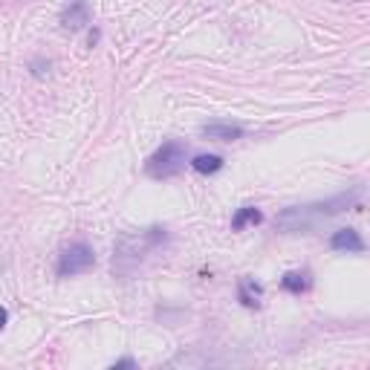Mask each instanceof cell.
Listing matches in <instances>:
<instances>
[{
    "instance_id": "6da1fadb",
    "label": "cell",
    "mask_w": 370,
    "mask_h": 370,
    "mask_svg": "<svg viewBox=\"0 0 370 370\" xmlns=\"http://www.w3.org/2000/svg\"><path fill=\"white\" fill-rule=\"evenodd\" d=\"M364 200V185L359 183L356 188L342 191L330 200H318V203H307V205H289L281 214H275V232L281 234H304L313 232L315 226H321L324 220L350 212V208H362Z\"/></svg>"
},
{
    "instance_id": "7a4b0ae2",
    "label": "cell",
    "mask_w": 370,
    "mask_h": 370,
    "mask_svg": "<svg viewBox=\"0 0 370 370\" xmlns=\"http://www.w3.org/2000/svg\"><path fill=\"white\" fill-rule=\"evenodd\" d=\"M168 240V232L165 229H145V232H131V234H124L119 243H116V255H113V272L122 278L127 275H133L136 266L142 263V257L159 249Z\"/></svg>"
},
{
    "instance_id": "3957f363",
    "label": "cell",
    "mask_w": 370,
    "mask_h": 370,
    "mask_svg": "<svg viewBox=\"0 0 370 370\" xmlns=\"http://www.w3.org/2000/svg\"><path fill=\"white\" fill-rule=\"evenodd\" d=\"M185 156H188L185 145L171 139L165 145H159V148L148 156V163H145V174L154 176V180H168V176H176L185 168Z\"/></svg>"
},
{
    "instance_id": "277c9868",
    "label": "cell",
    "mask_w": 370,
    "mask_h": 370,
    "mask_svg": "<svg viewBox=\"0 0 370 370\" xmlns=\"http://www.w3.org/2000/svg\"><path fill=\"white\" fill-rule=\"evenodd\" d=\"M95 266V252L87 246V243H70L58 255V278H73V275H82V272H90Z\"/></svg>"
},
{
    "instance_id": "5b68a950",
    "label": "cell",
    "mask_w": 370,
    "mask_h": 370,
    "mask_svg": "<svg viewBox=\"0 0 370 370\" xmlns=\"http://www.w3.org/2000/svg\"><path fill=\"white\" fill-rule=\"evenodd\" d=\"M58 24H61L64 29H70V32L84 29V26L90 24V3H87V0H70V3L61 9Z\"/></svg>"
},
{
    "instance_id": "8992f818",
    "label": "cell",
    "mask_w": 370,
    "mask_h": 370,
    "mask_svg": "<svg viewBox=\"0 0 370 370\" xmlns=\"http://www.w3.org/2000/svg\"><path fill=\"white\" fill-rule=\"evenodd\" d=\"M330 249L335 252H347V255H362L367 246L356 229H335L330 237Z\"/></svg>"
},
{
    "instance_id": "52a82bcc",
    "label": "cell",
    "mask_w": 370,
    "mask_h": 370,
    "mask_svg": "<svg viewBox=\"0 0 370 370\" xmlns=\"http://www.w3.org/2000/svg\"><path fill=\"white\" fill-rule=\"evenodd\" d=\"M200 133L205 139H214V142H234V139H243V127L232 124V122H208L200 127Z\"/></svg>"
},
{
    "instance_id": "ba28073f",
    "label": "cell",
    "mask_w": 370,
    "mask_h": 370,
    "mask_svg": "<svg viewBox=\"0 0 370 370\" xmlns=\"http://www.w3.org/2000/svg\"><path fill=\"white\" fill-rule=\"evenodd\" d=\"M261 295H263V286L257 284L255 278H240V284H237V298H240V304H243V307L257 310V307H261Z\"/></svg>"
},
{
    "instance_id": "9c48e42d",
    "label": "cell",
    "mask_w": 370,
    "mask_h": 370,
    "mask_svg": "<svg viewBox=\"0 0 370 370\" xmlns=\"http://www.w3.org/2000/svg\"><path fill=\"white\" fill-rule=\"evenodd\" d=\"M281 286L286 289V293L301 295V293H307V289L313 286V275L307 269H293V272H286V275L281 278Z\"/></svg>"
},
{
    "instance_id": "30bf717a",
    "label": "cell",
    "mask_w": 370,
    "mask_h": 370,
    "mask_svg": "<svg viewBox=\"0 0 370 370\" xmlns=\"http://www.w3.org/2000/svg\"><path fill=\"white\" fill-rule=\"evenodd\" d=\"M261 220H263L261 208H255V205H240L237 212H234V217H232V229H234V232H243V229H249V226H257Z\"/></svg>"
},
{
    "instance_id": "8fae6325",
    "label": "cell",
    "mask_w": 370,
    "mask_h": 370,
    "mask_svg": "<svg viewBox=\"0 0 370 370\" xmlns=\"http://www.w3.org/2000/svg\"><path fill=\"white\" fill-rule=\"evenodd\" d=\"M191 168H194L197 174H217L223 168V156L217 154H200L191 159Z\"/></svg>"
},
{
    "instance_id": "7c38bea8",
    "label": "cell",
    "mask_w": 370,
    "mask_h": 370,
    "mask_svg": "<svg viewBox=\"0 0 370 370\" xmlns=\"http://www.w3.org/2000/svg\"><path fill=\"white\" fill-rule=\"evenodd\" d=\"M29 70L35 78H44V75H50V58H32L29 61Z\"/></svg>"
},
{
    "instance_id": "4fadbf2b",
    "label": "cell",
    "mask_w": 370,
    "mask_h": 370,
    "mask_svg": "<svg viewBox=\"0 0 370 370\" xmlns=\"http://www.w3.org/2000/svg\"><path fill=\"white\" fill-rule=\"evenodd\" d=\"M119 367H136V359H131V356H124V359L113 362V370H119Z\"/></svg>"
},
{
    "instance_id": "5bb4252c",
    "label": "cell",
    "mask_w": 370,
    "mask_h": 370,
    "mask_svg": "<svg viewBox=\"0 0 370 370\" xmlns=\"http://www.w3.org/2000/svg\"><path fill=\"white\" fill-rule=\"evenodd\" d=\"M6 321H9V313H6L3 307H0V330H3V327H6Z\"/></svg>"
}]
</instances>
